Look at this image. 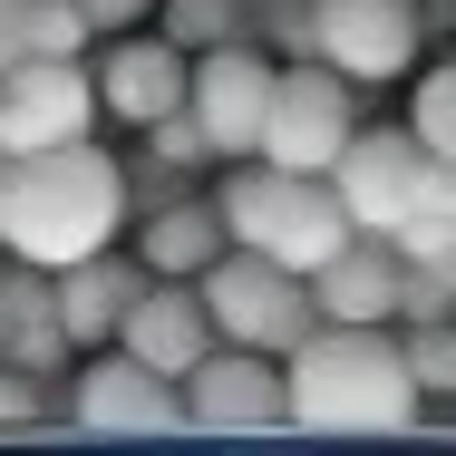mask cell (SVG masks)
<instances>
[{
  "instance_id": "1",
  "label": "cell",
  "mask_w": 456,
  "mask_h": 456,
  "mask_svg": "<svg viewBox=\"0 0 456 456\" xmlns=\"http://www.w3.org/2000/svg\"><path fill=\"white\" fill-rule=\"evenodd\" d=\"M428 398L398 360L388 321H311L291 350H281V428H311V437H388L408 428Z\"/></svg>"
},
{
  "instance_id": "2",
  "label": "cell",
  "mask_w": 456,
  "mask_h": 456,
  "mask_svg": "<svg viewBox=\"0 0 456 456\" xmlns=\"http://www.w3.org/2000/svg\"><path fill=\"white\" fill-rule=\"evenodd\" d=\"M126 214H136L126 166L107 146H88V136H69V146H39V156H10V175H0V253L59 273L78 253H107L126 233Z\"/></svg>"
},
{
  "instance_id": "3",
  "label": "cell",
  "mask_w": 456,
  "mask_h": 456,
  "mask_svg": "<svg viewBox=\"0 0 456 456\" xmlns=\"http://www.w3.org/2000/svg\"><path fill=\"white\" fill-rule=\"evenodd\" d=\"M214 214H224V243H243V253H263V263H291V273H311V263H330V253L350 243V214H340L330 175L263 166V156H224Z\"/></svg>"
},
{
  "instance_id": "4",
  "label": "cell",
  "mask_w": 456,
  "mask_h": 456,
  "mask_svg": "<svg viewBox=\"0 0 456 456\" xmlns=\"http://www.w3.org/2000/svg\"><path fill=\"white\" fill-rule=\"evenodd\" d=\"M194 301H204L214 340H233V350H273V360L321 321V311H311V281L291 273V263L243 253V243H224V253L194 273Z\"/></svg>"
},
{
  "instance_id": "5",
  "label": "cell",
  "mask_w": 456,
  "mask_h": 456,
  "mask_svg": "<svg viewBox=\"0 0 456 456\" xmlns=\"http://www.w3.org/2000/svg\"><path fill=\"white\" fill-rule=\"evenodd\" d=\"M350 126H360V88L340 69H321V59H291V69H273L253 156L263 166H301V175H330V156L350 146Z\"/></svg>"
},
{
  "instance_id": "6",
  "label": "cell",
  "mask_w": 456,
  "mask_h": 456,
  "mask_svg": "<svg viewBox=\"0 0 456 456\" xmlns=\"http://www.w3.org/2000/svg\"><path fill=\"white\" fill-rule=\"evenodd\" d=\"M428 10L418 0H311V59L340 69L350 88H388L418 69Z\"/></svg>"
},
{
  "instance_id": "7",
  "label": "cell",
  "mask_w": 456,
  "mask_h": 456,
  "mask_svg": "<svg viewBox=\"0 0 456 456\" xmlns=\"http://www.w3.org/2000/svg\"><path fill=\"white\" fill-rule=\"evenodd\" d=\"M97 126L88 59H10L0 69V156H39Z\"/></svg>"
},
{
  "instance_id": "8",
  "label": "cell",
  "mask_w": 456,
  "mask_h": 456,
  "mask_svg": "<svg viewBox=\"0 0 456 456\" xmlns=\"http://www.w3.org/2000/svg\"><path fill=\"white\" fill-rule=\"evenodd\" d=\"M175 388H184V428H204V437H273L281 428V360L273 350L214 340Z\"/></svg>"
},
{
  "instance_id": "9",
  "label": "cell",
  "mask_w": 456,
  "mask_h": 456,
  "mask_svg": "<svg viewBox=\"0 0 456 456\" xmlns=\"http://www.w3.org/2000/svg\"><path fill=\"white\" fill-rule=\"evenodd\" d=\"M263 97H273V59H263L253 39H224V49H194V59H184V117L204 126L214 166H224V156H253Z\"/></svg>"
},
{
  "instance_id": "10",
  "label": "cell",
  "mask_w": 456,
  "mask_h": 456,
  "mask_svg": "<svg viewBox=\"0 0 456 456\" xmlns=\"http://www.w3.org/2000/svg\"><path fill=\"white\" fill-rule=\"evenodd\" d=\"M418 175H428V146H418L408 126H350V146L330 156V194H340L350 233H379V243L398 233Z\"/></svg>"
},
{
  "instance_id": "11",
  "label": "cell",
  "mask_w": 456,
  "mask_h": 456,
  "mask_svg": "<svg viewBox=\"0 0 456 456\" xmlns=\"http://www.w3.org/2000/svg\"><path fill=\"white\" fill-rule=\"evenodd\" d=\"M69 408H78L88 437H175V428H184V388H175V379H156L146 360H126L117 340H97V350H88Z\"/></svg>"
},
{
  "instance_id": "12",
  "label": "cell",
  "mask_w": 456,
  "mask_h": 456,
  "mask_svg": "<svg viewBox=\"0 0 456 456\" xmlns=\"http://www.w3.org/2000/svg\"><path fill=\"white\" fill-rule=\"evenodd\" d=\"M88 78H97V117L146 126V117L184 107V49H175V39H156V29H126V39H107V49H97Z\"/></svg>"
},
{
  "instance_id": "13",
  "label": "cell",
  "mask_w": 456,
  "mask_h": 456,
  "mask_svg": "<svg viewBox=\"0 0 456 456\" xmlns=\"http://www.w3.org/2000/svg\"><path fill=\"white\" fill-rule=\"evenodd\" d=\"M117 350H126V360H146L156 379H184V369L214 350V321H204L194 281L146 273V291H136V301H126V321H117Z\"/></svg>"
},
{
  "instance_id": "14",
  "label": "cell",
  "mask_w": 456,
  "mask_h": 456,
  "mask_svg": "<svg viewBox=\"0 0 456 456\" xmlns=\"http://www.w3.org/2000/svg\"><path fill=\"white\" fill-rule=\"evenodd\" d=\"M146 291V263L136 253H78V263H59L49 273V321L97 350V340H117V321H126V301Z\"/></svg>"
},
{
  "instance_id": "15",
  "label": "cell",
  "mask_w": 456,
  "mask_h": 456,
  "mask_svg": "<svg viewBox=\"0 0 456 456\" xmlns=\"http://www.w3.org/2000/svg\"><path fill=\"white\" fill-rule=\"evenodd\" d=\"M311 311L321 321H388V291H398V253L379 233H350L330 263H311Z\"/></svg>"
},
{
  "instance_id": "16",
  "label": "cell",
  "mask_w": 456,
  "mask_h": 456,
  "mask_svg": "<svg viewBox=\"0 0 456 456\" xmlns=\"http://www.w3.org/2000/svg\"><path fill=\"white\" fill-rule=\"evenodd\" d=\"M214 253H224V214H214V194H166V204H146V224H136V263H146V273L194 281Z\"/></svg>"
},
{
  "instance_id": "17",
  "label": "cell",
  "mask_w": 456,
  "mask_h": 456,
  "mask_svg": "<svg viewBox=\"0 0 456 456\" xmlns=\"http://www.w3.org/2000/svg\"><path fill=\"white\" fill-rule=\"evenodd\" d=\"M166 39L184 59L194 49H224V39H253V0H166Z\"/></svg>"
},
{
  "instance_id": "18",
  "label": "cell",
  "mask_w": 456,
  "mask_h": 456,
  "mask_svg": "<svg viewBox=\"0 0 456 456\" xmlns=\"http://www.w3.org/2000/svg\"><path fill=\"white\" fill-rule=\"evenodd\" d=\"M69 360H78V340H69L49 311H29V321H10V330H0V369H20V379H39V388H49Z\"/></svg>"
},
{
  "instance_id": "19",
  "label": "cell",
  "mask_w": 456,
  "mask_h": 456,
  "mask_svg": "<svg viewBox=\"0 0 456 456\" xmlns=\"http://www.w3.org/2000/svg\"><path fill=\"white\" fill-rule=\"evenodd\" d=\"M398 360L418 398H456V321H398Z\"/></svg>"
},
{
  "instance_id": "20",
  "label": "cell",
  "mask_w": 456,
  "mask_h": 456,
  "mask_svg": "<svg viewBox=\"0 0 456 456\" xmlns=\"http://www.w3.org/2000/svg\"><path fill=\"white\" fill-rule=\"evenodd\" d=\"M20 59H88V10H78V0H29Z\"/></svg>"
},
{
  "instance_id": "21",
  "label": "cell",
  "mask_w": 456,
  "mask_h": 456,
  "mask_svg": "<svg viewBox=\"0 0 456 456\" xmlns=\"http://www.w3.org/2000/svg\"><path fill=\"white\" fill-rule=\"evenodd\" d=\"M408 136H418V146H428L437 166H456V59L418 78V107H408Z\"/></svg>"
},
{
  "instance_id": "22",
  "label": "cell",
  "mask_w": 456,
  "mask_h": 456,
  "mask_svg": "<svg viewBox=\"0 0 456 456\" xmlns=\"http://www.w3.org/2000/svg\"><path fill=\"white\" fill-rule=\"evenodd\" d=\"M136 136H146V156H156L166 175H204V166H214V146H204V126H194L184 107H166V117H146Z\"/></svg>"
},
{
  "instance_id": "23",
  "label": "cell",
  "mask_w": 456,
  "mask_h": 456,
  "mask_svg": "<svg viewBox=\"0 0 456 456\" xmlns=\"http://www.w3.org/2000/svg\"><path fill=\"white\" fill-rule=\"evenodd\" d=\"M398 321H456V291L428 273V263H398V291H388V330H398Z\"/></svg>"
},
{
  "instance_id": "24",
  "label": "cell",
  "mask_w": 456,
  "mask_h": 456,
  "mask_svg": "<svg viewBox=\"0 0 456 456\" xmlns=\"http://www.w3.org/2000/svg\"><path fill=\"white\" fill-rule=\"evenodd\" d=\"M29 311H49V273H39V263H20V253H0V330H10V321H29Z\"/></svg>"
},
{
  "instance_id": "25",
  "label": "cell",
  "mask_w": 456,
  "mask_h": 456,
  "mask_svg": "<svg viewBox=\"0 0 456 456\" xmlns=\"http://www.w3.org/2000/svg\"><path fill=\"white\" fill-rule=\"evenodd\" d=\"M39 408H49V388H39V379H20V369H0V437L39 428Z\"/></svg>"
},
{
  "instance_id": "26",
  "label": "cell",
  "mask_w": 456,
  "mask_h": 456,
  "mask_svg": "<svg viewBox=\"0 0 456 456\" xmlns=\"http://www.w3.org/2000/svg\"><path fill=\"white\" fill-rule=\"evenodd\" d=\"M78 10H88V29H136L156 0H78Z\"/></svg>"
},
{
  "instance_id": "27",
  "label": "cell",
  "mask_w": 456,
  "mask_h": 456,
  "mask_svg": "<svg viewBox=\"0 0 456 456\" xmlns=\"http://www.w3.org/2000/svg\"><path fill=\"white\" fill-rule=\"evenodd\" d=\"M20 20H29V0H0V69L20 59Z\"/></svg>"
},
{
  "instance_id": "28",
  "label": "cell",
  "mask_w": 456,
  "mask_h": 456,
  "mask_svg": "<svg viewBox=\"0 0 456 456\" xmlns=\"http://www.w3.org/2000/svg\"><path fill=\"white\" fill-rule=\"evenodd\" d=\"M418 263H428V273H437V281H447V291H456V233H447V243H437V253H418Z\"/></svg>"
},
{
  "instance_id": "29",
  "label": "cell",
  "mask_w": 456,
  "mask_h": 456,
  "mask_svg": "<svg viewBox=\"0 0 456 456\" xmlns=\"http://www.w3.org/2000/svg\"><path fill=\"white\" fill-rule=\"evenodd\" d=\"M0 175H10V156H0Z\"/></svg>"
}]
</instances>
